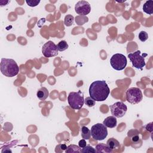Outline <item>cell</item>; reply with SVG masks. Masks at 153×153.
I'll return each mask as SVG.
<instances>
[{"label":"cell","instance_id":"6da1fadb","mask_svg":"<svg viewBox=\"0 0 153 153\" xmlns=\"http://www.w3.org/2000/svg\"><path fill=\"white\" fill-rule=\"evenodd\" d=\"M110 93L109 88L105 81H95L89 87V94L94 100L102 102L105 100Z\"/></svg>","mask_w":153,"mask_h":153},{"label":"cell","instance_id":"7a4b0ae2","mask_svg":"<svg viewBox=\"0 0 153 153\" xmlns=\"http://www.w3.org/2000/svg\"><path fill=\"white\" fill-rule=\"evenodd\" d=\"M0 71L4 76L13 77L19 74V68L14 60L2 58L0 63Z\"/></svg>","mask_w":153,"mask_h":153},{"label":"cell","instance_id":"3957f363","mask_svg":"<svg viewBox=\"0 0 153 153\" xmlns=\"http://www.w3.org/2000/svg\"><path fill=\"white\" fill-rule=\"evenodd\" d=\"M68 102L72 109L75 110L81 109L84 103L83 93L80 90L78 92H71L68 96Z\"/></svg>","mask_w":153,"mask_h":153},{"label":"cell","instance_id":"277c9868","mask_svg":"<svg viewBox=\"0 0 153 153\" xmlns=\"http://www.w3.org/2000/svg\"><path fill=\"white\" fill-rule=\"evenodd\" d=\"M147 56L148 54L146 53L141 54V51L140 50H137L133 53H129L128 54V57L131 61L133 67L136 69L142 70L143 68L146 65L145 57Z\"/></svg>","mask_w":153,"mask_h":153},{"label":"cell","instance_id":"5b68a950","mask_svg":"<svg viewBox=\"0 0 153 153\" xmlns=\"http://www.w3.org/2000/svg\"><path fill=\"white\" fill-rule=\"evenodd\" d=\"M91 135L96 140H103L108 136L107 127L101 123H97L91 128Z\"/></svg>","mask_w":153,"mask_h":153},{"label":"cell","instance_id":"8992f818","mask_svg":"<svg viewBox=\"0 0 153 153\" xmlns=\"http://www.w3.org/2000/svg\"><path fill=\"white\" fill-rule=\"evenodd\" d=\"M127 63L126 57L121 53L114 54L110 59V64L112 68L117 71L123 70L126 68Z\"/></svg>","mask_w":153,"mask_h":153},{"label":"cell","instance_id":"52a82bcc","mask_svg":"<svg viewBox=\"0 0 153 153\" xmlns=\"http://www.w3.org/2000/svg\"><path fill=\"white\" fill-rule=\"evenodd\" d=\"M126 100L131 104H137L141 102L143 99L142 91L137 87L128 88L126 92Z\"/></svg>","mask_w":153,"mask_h":153},{"label":"cell","instance_id":"ba28073f","mask_svg":"<svg viewBox=\"0 0 153 153\" xmlns=\"http://www.w3.org/2000/svg\"><path fill=\"white\" fill-rule=\"evenodd\" d=\"M111 114L116 118H121L124 116L127 111V106L122 102H117L109 106Z\"/></svg>","mask_w":153,"mask_h":153},{"label":"cell","instance_id":"9c48e42d","mask_svg":"<svg viewBox=\"0 0 153 153\" xmlns=\"http://www.w3.org/2000/svg\"><path fill=\"white\" fill-rule=\"evenodd\" d=\"M42 53L46 57L56 56L58 54L57 45L51 41L45 42L42 47Z\"/></svg>","mask_w":153,"mask_h":153},{"label":"cell","instance_id":"30bf717a","mask_svg":"<svg viewBox=\"0 0 153 153\" xmlns=\"http://www.w3.org/2000/svg\"><path fill=\"white\" fill-rule=\"evenodd\" d=\"M75 11L79 16H85L91 11V6L86 1H79L75 5Z\"/></svg>","mask_w":153,"mask_h":153},{"label":"cell","instance_id":"8fae6325","mask_svg":"<svg viewBox=\"0 0 153 153\" xmlns=\"http://www.w3.org/2000/svg\"><path fill=\"white\" fill-rule=\"evenodd\" d=\"M103 124L108 128H114L117 126V121L114 116H109L106 117L103 121Z\"/></svg>","mask_w":153,"mask_h":153},{"label":"cell","instance_id":"7c38bea8","mask_svg":"<svg viewBox=\"0 0 153 153\" xmlns=\"http://www.w3.org/2000/svg\"><path fill=\"white\" fill-rule=\"evenodd\" d=\"M95 148L96 152L97 153H111L112 152V150L107 145V144L103 143H98Z\"/></svg>","mask_w":153,"mask_h":153},{"label":"cell","instance_id":"4fadbf2b","mask_svg":"<svg viewBox=\"0 0 153 153\" xmlns=\"http://www.w3.org/2000/svg\"><path fill=\"white\" fill-rule=\"evenodd\" d=\"M36 96L39 100H45L49 96V92L45 87H42L38 90Z\"/></svg>","mask_w":153,"mask_h":153},{"label":"cell","instance_id":"5bb4252c","mask_svg":"<svg viewBox=\"0 0 153 153\" xmlns=\"http://www.w3.org/2000/svg\"><path fill=\"white\" fill-rule=\"evenodd\" d=\"M143 11L149 15H151L153 13V1H147L143 5Z\"/></svg>","mask_w":153,"mask_h":153},{"label":"cell","instance_id":"9a60e30c","mask_svg":"<svg viewBox=\"0 0 153 153\" xmlns=\"http://www.w3.org/2000/svg\"><path fill=\"white\" fill-rule=\"evenodd\" d=\"M106 144L107 145L112 149V150H114V149H117L120 148V143L119 142L115 139V138L114 137H111V138H109L107 142H106Z\"/></svg>","mask_w":153,"mask_h":153},{"label":"cell","instance_id":"2e32d148","mask_svg":"<svg viewBox=\"0 0 153 153\" xmlns=\"http://www.w3.org/2000/svg\"><path fill=\"white\" fill-rule=\"evenodd\" d=\"M81 134L82 139L88 140L91 137V131L88 127L82 126L81 128Z\"/></svg>","mask_w":153,"mask_h":153},{"label":"cell","instance_id":"e0dca14e","mask_svg":"<svg viewBox=\"0 0 153 153\" xmlns=\"http://www.w3.org/2000/svg\"><path fill=\"white\" fill-rule=\"evenodd\" d=\"M66 153H76L81 152V149L79 146L71 144L67 146L66 149L65 150Z\"/></svg>","mask_w":153,"mask_h":153},{"label":"cell","instance_id":"ac0fdd59","mask_svg":"<svg viewBox=\"0 0 153 153\" xmlns=\"http://www.w3.org/2000/svg\"><path fill=\"white\" fill-rule=\"evenodd\" d=\"M74 17L71 14H68L65 17L64 24L66 26H71L74 24Z\"/></svg>","mask_w":153,"mask_h":153},{"label":"cell","instance_id":"d6986e66","mask_svg":"<svg viewBox=\"0 0 153 153\" xmlns=\"http://www.w3.org/2000/svg\"><path fill=\"white\" fill-rule=\"evenodd\" d=\"M68 47H69V45H68V43L66 42V41H64V40L60 41L57 45V50L59 51H63L67 50L68 48Z\"/></svg>","mask_w":153,"mask_h":153},{"label":"cell","instance_id":"ffe728a7","mask_svg":"<svg viewBox=\"0 0 153 153\" xmlns=\"http://www.w3.org/2000/svg\"><path fill=\"white\" fill-rule=\"evenodd\" d=\"M81 152L84 153H96V150L90 145H86L81 149Z\"/></svg>","mask_w":153,"mask_h":153},{"label":"cell","instance_id":"44dd1931","mask_svg":"<svg viewBox=\"0 0 153 153\" xmlns=\"http://www.w3.org/2000/svg\"><path fill=\"white\" fill-rule=\"evenodd\" d=\"M138 37H139V39H140V41L145 42V41H146L148 39V35L146 32H145L144 30H142V31H140L139 32Z\"/></svg>","mask_w":153,"mask_h":153},{"label":"cell","instance_id":"7402d4cb","mask_svg":"<svg viewBox=\"0 0 153 153\" xmlns=\"http://www.w3.org/2000/svg\"><path fill=\"white\" fill-rule=\"evenodd\" d=\"M84 103L88 107H93L95 105V100L90 97H87L84 99Z\"/></svg>","mask_w":153,"mask_h":153},{"label":"cell","instance_id":"603a6c76","mask_svg":"<svg viewBox=\"0 0 153 153\" xmlns=\"http://www.w3.org/2000/svg\"><path fill=\"white\" fill-rule=\"evenodd\" d=\"M67 148V146L66 144H59L56 146L55 152H62L63 151H65Z\"/></svg>","mask_w":153,"mask_h":153},{"label":"cell","instance_id":"cb8c5ba5","mask_svg":"<svg viewBox=\"0 0 153 153\" xmlns=\"http://www.w3.org/2000/svg\"><path fill=\"white\" fill-rule=\"evenodd\" d=\"M26 2L29 7H34L37 6L40 3V1L39 0H26Z\"/></svg>","mask_w":153,"mask_h":153},{"label":"cell","instance_id":"d4e9b609","mask_svg":"<svg viewBox=\"0 0 153 153\" xmlns=\"http://www.w3.org/2000/svg\"><path fill=\"white\" fill-rule=\"evenodd\" d=\"M139 133H137L136 134H134V135H132L131 136H130V138H131V140H132L133 142H137L139 141Z\"/></svg>","mask_w":153,"mask_h":153},{"label":"cell","instance_id":"484cf974","mask_svg":"<svg viewBox=\"0 0 153 153\" xmlns=\"http://www.w3.org/2000/svg\"><path fill=\"white\" fill-rule=\"evenodd\" d=\"M87 145V143L85 139H82L81 140H80L78 142V146L81 148H83L84 147H85Z\"/></svg>","mask_w":153,"mask_h":153},{"label":"cell","instance_id":"4316f807","mask_svg":"<svg viewBox=\"0 0 153 153\" xmlns=\"http://www.w3.org/2000/svg\"><path fill=\"white\" fill-rule=\"evenodd\" d=\"M152 123H149V124H148L146 126V127H145V128H146V130H149V131H152Z\"/></svg>","mask_w":153,"mask_h":153}]
</instances>
